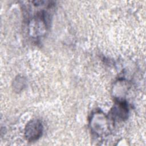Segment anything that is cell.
Wrapping results in <instances>:
<instances>
[{
  "mask_svg": "<svg viewBox=\"0 0 146 146\" xmlns=\"http://www.w3.org/2000/svg\"><path fill=\"white\" fill-rule=\"evenodd\" d=\"M42 125L38 120H33L29 123L26 127L25 136L30 141L38 139L42 135Z\"/></svg>",
  "mask_w": 146,
  "mask_h": 146,
  "instance_id": "1",
  "label": "cell"
}]
</instances>
